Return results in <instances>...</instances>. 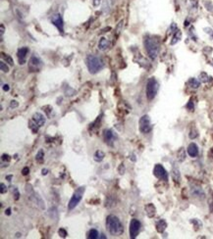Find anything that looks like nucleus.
Returning <instances> with one entry per match:
<instances>
[{
    "instance_id": "30",
    "label": "nucleus",
    "mask_w": 213,
    "mask_h": 239,
    "mask_svg": "<svg viewBox=\"0 0 213 239\" xmlns=\"http://www.w3.org/2000/svg\"><path fill=\"white\" fill-rule=\"evenodd\" d=\"M58 233H59V235L61 236V237H63V238H65L66 236H67V231L64 229V228H60L59 230H58Z\"/></svg>"
},
{
    "instance_id": "20",
    "label": "nucleus",
    "mask_w": 213,
    "mask_h": 239,
    "mask_svg": "<svg viewBox=\"0 0 213 239\" xmlns=\"http://www.w3.org/2000/svg\"><path fill=\"white\" fill-rule=\"evenodd\" d=\"M104 157H105V154L101 151V150H97L95 153H94V161L95 162H101L103 159H104Z\"/></svg>"
},
{
    "instance_id": "6",
    "label": "nucleus",
    "mask_w": 213,
    "mask_h": 239,
    "mask_svg": "<svg viewBox=\"0 0 213 239\" xmlns=\"http://www.w3.org/2000/svg\"><path fill=\"white\" fill-rule=\"evenodd\" d=\"M152 129L150 118L147 115H144L139 119V129L143 133H148Z\"/></svg>"
},
{
    "instance_id": "22",
    "label": "nucleus",
    "mask_w": 213,
    "mask_h": 239,
    "mask_svg": "<svg viewBox=\"0 0 213 239\" xmlns=\"http://www.w3.org/2000/svg\"><path fill=\"white\" fill-rule=\"evenodd\" d=\"M181 37H182V32H181V31L177 30L176 32H175V34H174L173 38H172V40H171V45H174V44H176L178 41H180Z\"/></svg>"
},
{
    "instance_id": "32",
    "label": "nucleus",
    "mask_w": 213,
    "mask_h": 239,
    "mask_svg": "<svg viewBox=\"0 0 213 239\" xmlns=\"http://www.w3.org/2000/svg\"><path fill=\"white\" fill-rule=\"evenodd\" d=\"M18 105H19V103H18L16 100H12L11 103H10V107H11V108H17Z\"/></svg>"
},
{
    "instance_id": "42",
    "label": "nucleus",
    "mask_w": 213,
    "mask_h": 239,
    "mask_svg": "<svg viewBox=\"0 0 213 239\" xmlns=\"http://www.w3.org/2000/svg\"><path fill=\"white\" fill-rule=\"evenodd\" d=\"M5 214H6L7 216H9V215L11 214V209H10V208L7 209V210H6V212H5Z\"/></svg>"
},
{
    "instance_id": "26",
    "label": "nucleus",
    "mask_w": 213,
    "mask_h": 239,
    "mask_svg": "<svg viewBox=\"0 0 213 239\" xmlns=\"http://www.w3.org/2000/svg\"><path fill=\"white\" fill-rule=\"evenodd\" d=\"M185 159H186V153H185V150L183 148H181L180 151L178 152V160L180 162H183Z\"/></svg>"
},
{
    "instance_id": "34",
    "label": "nucleus",
    "mask_w": 213,
    "mask_h": 239,
    "mask_svg": "<svg viewBox=\"0 0 213 239\" xmlns=\"http://www.w3.org/2000/svg\"><path fill=\"white\" fill-rule=\"evenodd\" d=\"M6 192H7V186L4 183H1V193L4 194Z\"/></svg>"
},
{
    "instance_id": "23",
    "label": "nucleus",
    "mask_w": 213,
    "mask_h": 239,
    "mask_svg": "<svg viewBox=\"0 0 213 239\" xmlns=\"http://www.w3.org/2000/svg\"><path fill=\"white\" fill-rule=\"evenodd\" d=\"M172 178L176 182H179L181 180V175H180V172L177 168H174L172 170Z\"/></svg>"
},
{
    "instance_id": "11",
    "label": "nucleus",
    "mask_w": 213,
    "mask_h": 239,
    "mask_svg": "<svg viewBox=\"0 0 213 239\" xmlns=\"http://www.w3.org/2000/svg\"><path fill=\"white\" fill-rule=\"evenodd\" d=\"M29 66H30L31 71L35 72V71H38V70H39V69L41 68V66H42V62H41V60L38 57V56L33 55V57L30 59Z\"/></svg>"
},
{
    "instance_id": "25",
    "label": "nucleus",
    "mask_w": 213,
    "mask_h": 239,
    "mask_svg": "<svg viewBox=\"0 0 213 239\" xmlns=\"http://www.w3.org/2000/svg\"><path fill=\"white\" fill-rule=\"evenodd\" d=\"M99 237L98 231L96 229H90L89 232V238L90 239H97Z\"/></svg>"
},
{
    "instance_id": "21",
    "label": "nucleus",
    "mask_w": 213,
    "mask_h": 239,
    "mask_svg": "<svg viewBox=\"0 0 213 239\" xmlns=\"http://www.w3.org/2000/svg\"><path fill=\"white\" fill-rule=\"evenodd\" d=\"M188 84L191 88H198V87H200V80H197L196 79L191 78V79L189 80Z\"/></svg>"
},
{
    "instance_id": "13",
    "label": "nucleus",
    "mask_w": 213,
    "mask_h": 239,
    "mask_svg": "<svg viewBox=\"0 0 213 239\" xmlns=\"http://www.w3.org/2000/svg\"><path fill=\"white\" fill-rule=\"evenodd\" d=\"M103 137H104V141L107 144L112 145V143L114 142L115 135H114V132H113L111 129H104V131H103Z\"/></svg>"
},
{
    "instance_id": "12",
    "label": "nucleus",
    "mask_w": 213,
    "mask_h": 239,
    "mask_svg": "<svg viewBox=\"0 0 213 239\" xmlns=\"http://www.w3.org/2000/svg\"><path fill=\"white\" fill-rule=\"evenodd\" d=\"M29 52V48L28 47H22L18 50L17 56H18V61L20 65H24L27 61V54Z\"/></svg>"
},
{
    "instance_id": "36",
    "label": "nucleus",
    "mask_w": 213,
    "mask_h": 239,
    "mask_svg": "<svg viewBox=\"0 0 213 239\" xmlns=\"http://www.w3.org/2000/svg\"><path fill=\"white\" fill-rule=\"evenodd\" d=\"M30 173V170H29V168L28 167H25L24 168H23V171H22V173L24 174V175H27L28 173Z\"/></svg>"
},
{
    "instance_id": "38",
    "label": "nucleus",
    "mask_w": 213,
    "mask_h": 239,
    "mask_svg": "<svg viewBox=\"0 0 213 239\" xmlns=\"http://www.w3.org/2000/svg\"><path fill=\"white\" fill-rule=\"evenodd\" d=\"M187 108L190 109V110H194V105H193V102L190 101V103L187 105Z\"/></svg>"
},
{
    "instance_id": "31",
    "label": "nucleus",
    "mask_w": 213,
    "mask_h": 239,
    "mask_svg": "<svg viewBox=\"0 0 213 239\" xmlns=\"http://www.w3.org/2000/svg\"><path fill=\"white\" fill-rule=\"evenodd\" d=\"M122 26H123V21H121V22L119 23L118 27H117V36H119L120 32H121V30H122Z\"/></svg>"
},
{
    "instance_id": "29",
    "label": "nucleus",
    "mask_w": 213,
    "mask_h": 239,
    "mask_svg": "<svg viewBox=\"0 0 213 239\" xmlns=\"http://www.w3.org/2000/svg\"><path fill=\"white\" fill-rule=\"evenodd\" d=\"M200 80L202 81V82H206V81H208L209 80L208 79H210L209 76L205 74V73H201L200 74Z\"/></svg>"
},
{
    "instance_id": "17",
    "label": "nucleus",
    "mask_w": 213,
    "mask_h": 239,
    "mask_svg": "<svg viewBox=\"0 0 213 239\" xmlns=\"http://www.w3.org/2000/svg\"><path fill=\"white\" fill-rule=\"evenodd\" d=\"M145 213H146L147 217H153L155 216L156 209H155V207H154L153 204H147V205L145 207Z\"/></svg>"
},
{
    "instance_id": "7",
    "label": "nucleus",
    "mask_w": 213,
    "mask_h": 239,
    "mask_svg": "<svg viewBox=\"0 0 213 239\" xmlns=\"http://www.w3.org/2000/svg\"><path fill=\"white\" fill-rule=\"evenodd\" d=\"M140 230V222L137 219H133L130 222V227H129V231H130V237L131 238H136Z\"/></svg>"
},
{
    "instance_id": "9",
    "label": "nucleus",
    "mask_w": 213,
    "mask_h": 239,
    "mask_svg": "<svg viewBox=\"0 0 213 239\" xmlns=\"http://www.w3.org/2000/svg\"><path fill=\"white\" fill-rule=\"evenodd\" d=\"M29 187H30V189H29V190H30V192H29V198L33 201V204H35L37 206H38L41 210H43L45 208V206H44L43 201H42V199L40 198V196L33 190L31 185H29Z\"/></svg>"
},
{
    "instance_id": "41",
    "label": "nucleus",
    "mask_w": 213,
    "mask_h": 239,
    "mask_svg": "<svg viewBox=\"0 0 213 239\" xmlns=\"http://www.w3.org/2000/svg\"><path fill=\"white\" fill-rule=\"evenodd\" d=\"M47 172H48L47 168H43V170L41 171V173L43 174V175H45V174H47Z\"/></svg>"
},
{
    "instance_id": "35",
    "label": "nucleus",
    "mask_w": 213,
    "mask_h": 239,
    "mask_svg": "<svg viewBox=\"0 0 213 239\" xmlns=\"http://www.w3.org/2000/svg\"><path fill=\"white\" fill-rule=\"evenodd\" d=\"M2 160H3V161H7V162H9V161L11 160V158H10V156H9V155H7V154H4V155H2Z\"/></svg>"
},
{
    "instance_id": "28",
    "label": "nucleus",
    "mask_w": 213,
    "mask_h": 239,
    "mask_svg": "<svg viewBox=\"0 0 213 239\" xmlns=\"http://www.w3.org/2000/svg\"><path fill=\"white\" fill-rule=\"evenodd\" d=\"M0 68H1V71H2V72H4V73H8V72H9V68H8V66H7L3 61L0 62Z\"/></svg>"
},
{
    "instance_id": "14",
    "label": "nucleus",
    "mask_w": 213,
    "mask_h": 239,
    "mask_svg": "<svg viewBox=\"0 0 213 239\" xmlns=\"http://www.w3.org/2000/svg\"><path fill=\"white\" fill-rule=\"evenodd\" d=\"M33 121L37 124L38 126H42V125H44V124H45V118H44V116L42 115V114H40V113H34L33 114Z\"/></svg>"
},
{
    "instance_id": "27",
    "label": "nucleus",
    "mask_w": 213,
    "mask_h": 239,
    "mask_svg": "<svg viewBox=\"0 0 213 239\" xmlns=\"http://www.w3.org/2000/svg\"><path fill=\"white\" fill-rule=\"evenodd\" d=\"M3 58L5 59V62L8 63L9 65H11V66L14 65V60H13V58L11 57V56L7 55V54H3Z\"/></svg>"
},
{
    "instance_id": "2",
    "label": "nucleus",
    "mask_w": 213,
    "mask_h": 239,
    "mask_svg": "<svg viewBox=\"0 0 213 239\" xmlns=\"http://www.w3.org/2000/svg\"><path fill=\"white\" fill-rule=\"evenodd\" d=\"M145 50L148 54V56L152 59H156L157 55L159 53V41L156 39L155 37H147L145 39Z\"/></svg>"
},
{
    "instance_id": "3",
    "label": "nucleus",
    "mask_w": 213,
    "mask_h": 239,
    "mask_svg": "<svg viewBox=\"0 0 213 239\" xmlns=\"http://www.w3.org/2000/svg\"><path fill=\"white\" fill-rule=\"evenodd\" d=\"M87 66L89 73L96 74L101 71L104 67V63L101 58L97 57L94 55H89L87 57Z\"/></svg>"
},
{
    "instance_id": "8",
    "label": "nucleus",
    "mask_w": 213,
    "mask_h": 239,
    "mask_svg": "<svg viewBox=\"0 0 213 239\" xmlns=\"http://www.w3.org/2000/svg\"><path fill=\"white\" fill-rule=\"evenodd\" d=\"M153 174L161 180H165V181L168 180V173L164 168V167L160 164L155 165V167L153 168Z\"/></svg>"
},
{
    "instance_id": "24",
    "label": "nucleus",
    "mask_w": 213,
    "mask_h": 239,
    "mask_svg": "<svg viewBox=\"0 0 213 239\" xmlns=\"http://www.w3.org/2000/svg\"><path fill=\"white\" fill-rule=\"evenodd\" d=\"M43 159H44V153H43V150L40 149L37 153V155H35V160L39 162V163H42V162H43Z\"/></svg>"
},
{
    "instance_id": "37",
    "label": "nucleus",
    "mask_w": 213,
    "mask_h": 239,
    "mask_svg": "<svg viewBox=\"0 0 213 239\" xmlns=\"http://www.w3.org/2000/svg\"><path fill=\"white\" fill-rule=\"evenodd\" d=\"M92 2H94V6L97 7V6H99V4H100L101 0H92Z\"/></svg>"
},
{
    "instance_id": "4",
    "label": "nucleus",
    "mask_w": 213,
    "mask_h": 239,
    "mask_svg": "<svg viewBox=\"0 0 213 239\" xmlns=\"http://www.w3.org/2000/svg\"><path fill=\"white\" fill-rule=\"evenodd\" d=\"M158 90V82L154 78L148 79L146 83V97L148 100H152L156 96Z\"/></svg>"
},
{
    "instance_id": "19",
    "label": "nucleus",
    "mask_w": 213,
    "mask_h": 239,
    "mask_svg": "<svg viewBox=\"0 0 213 239\" xmlns=\"http://www.w3.org/2000/svg\"><path fill=\"white\" fill-rule=\"evenodd\" d=\"M191 194H193L195 197H200V198L204 197V193H203L202 189L200 187H193L191 188Z\"/></svg>"
},
{
    "instance_id": "18",
    "label": "nucleus",
    "mask_w": 213,
    "mask_h": 239,
    "mask_svg": "<svg viewBox=\"0 0 213 239\" xmlns=\"http://www.w3.org/2000/svg\"><path fill=\"white\" fill-rule=\"evenodd\" d=\"M166 227H167V223L164 220H160L156 222V229H157L159 233H162L163 231L166 229Z\"/></svg>"
},
{
    "instance_id": "15",
    "label": "nucleus",
    "mask_w": 213,
    "mask_h": 239,
    "mask_svg": "<svg viewBox=\"0 0 213 239\" xmlns=\"http://www.w3.org/2000/svg\"><path fill=\"white\" fill-rule=\"evenodd\" d=\"M187 151H188V154L190 156V157H193V158H195V157H196L197 155H198V147H197V145L195 144V143H190L189 146H188V149H187Z\"/></svg>"
},
{
    "instance_id": "39",
    "label": "nucleus",
    "mask_w": 213,
    "mask_h": 239,
    "mask_svg": "<svg viewBox=\"0 0 213 239\" xmlns=\"http://www.w3.org/2000/svg\"><path fill=\"white\" fill-rule=\"evenodd\" d=\"M0 27H1V38L3 37V34H4V25L3 24H1V26H0Z\"/></svg>"
},
{
    "instance_id": "16",
    "label": "nucleus",
    "mask_w": 213,
    "mask_h": 239,
    "mask_svg": "<svg viewBox=\"0 0 213 239\" xmlns=\"http://www.w3.org/2000/svg\"><path fill=\"white\" fill-rule=\"evenodd\" d=\"M109 46H110V41H109L107 38L101 37L100 40H99V42H98V48H99V50L105 51L106 49H107Z\"/></svg>"
},
{
    "instance_id": "40",
    "label": "nucleus",
    "mask_w": 213,
    "mask_h": 239,
    "mask_svg": "<svg viewBox=\"0 0 213 239\" xmlns=\"http://www.w3.org/2000/svg\"><path fill=\"white\" fill-rule=\"evenodd\" d=\"M3 90L4 91H9V85H8V84H4V85H3Z\"/></svg>"
},
{
    "instance_id": "33",
    "label": "nucleus",
    "mask_w": 213,
    "mask_h": 239,
    "mask_svg": "<svg viewBox=\"0 0 213 239\" xmlns=\"http://www.w3.org/2000/svg\"><path fill=\"white\" fill-rule=\"evenodd\" d=\"M14 196H15V200H18V199H19L20 194H19V191H18L17 188H14Z\"/></svg>"
},
{
    "instance_id": "5",
    "label": "nucleus",
    "mask_w": 213,
    "mask_h": 239,
    "mask_svg": "<svg viewBox=\"0 0 213 239\" xmlns=\"http://www.w3.org/2000/svg\"><path fill=\"white\" fill-rule=\"evenodd\" d=\"M84 191H86V187L84 186H81L77 189V190L74 192L72 198L70 199L69 201V204H68V209L69 210H73L78 204H79L83 198V195L84 193Z\"/></svg>"
},
{
    "instance_id": "1",
    "label": "nucleus",
    "mask_w": 213,
    "mask_h": 239,
    "mask_svg": "<svg viewBox=\"0 0 213 239\" xmlns=\"http://www.w3.org/2000/svg\"><path fill=\"white\" fill-rule=\"evenodd\" d=\"M106 227H107L109 233L113 236H120L124 232L123 224L114 215H109L107 217V219H106Z\"/></svg>"
},
{
    "instance_id": "10",
    "label": "nucleus",
    "mask_w": 213,
    "mask_h": 239,
    "mask_svg": "<svg viewBox=\"0 0 213 239\" xmlns=\"http://www.w3.org/2000/svg\"><path fill=\"white\" fill-rule=\"evenodd\" d=\"M51 23L57 27L58 31L63 33L64 32V22H63V18L60 14H56L51 18Z\"/></svg>"
}]
</instances>
